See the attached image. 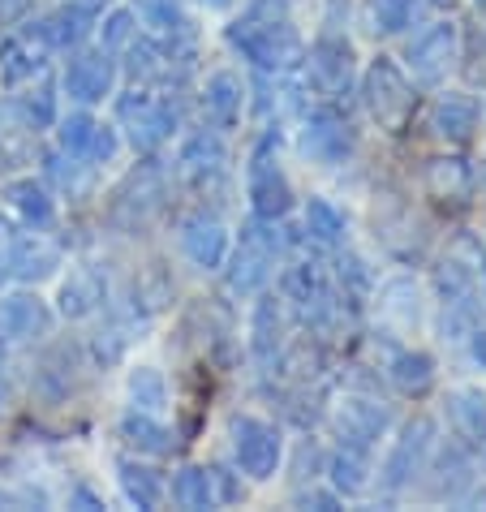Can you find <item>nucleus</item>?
Masks as SVG:
<instances>
[{
	"label": "nucleus",
	"instance_id": "obj_1",
	"mask_svg": "<svg viewBox=\"0 0 486 512\" xmlns=\"http://www.w3.org/2000/svg\"><path fill=\"white\" fill-rule=\"evenodd\" d=\"M228 44H233L246 61H254L267 74H284V69L302 65V35L293 31L284 0H259L246 18L228 26Z\"/></svg>",
	"mask_w": 486,
	"mask_h": 512
},
{
	"label": "nucleus",
	"instance_id": "obj_2",
	"mask_svg": "<svg viewBox=\"0 0 486 512\" xmlns=\"http://www.w3.org/2000/svg\"><path fill=\"white\" fill-rule=\"evenodd\" d=\"M362 95H366V112L379 121V130L388 134H405L413 112H418V95H413V82L400 74V65L392 56H375L362 78Z\"/></svg>",
	"mask_w": 486,
	"mask_h": 512
},
{
	"label": "nucleus",
	"instance_id": "obj_3",
	"mask_svg": "<svg viewBox=\"0 0 486 512\" xmlns=\"http://www.w3.org/2000/svg\"><path fill=\"white\" fill-rule=\"evenodd\" d=\"M117 121L134 151H155L168 134L177 130V108L164 95H155L147 87H134L130 95L117 99Z\"/></svg>",
	"mask_w": 486,
	"mask_h": 512
},
{
	"label": "nucleus",
	"instance_id": "obj_4",
	"mask_svg": "<svg viewBox=\"0 0 486 512\" xmlns=\"http://www.w3.org/2000/svg\"><path fill=\"white\" fill-rule=\"evenodd\" d=\"M276 250H280V241L271 233V224L254 216V224L241 229V246L233 254V263H228V289L241 297L259 293L271 276V267H276Z\"/></svg>",
	"mask_w": 486,
	"mask_h": 512
},
{
	"label": "nucleus",
	"instance_id": "obj_5",
	"mask_svg": "<svg viewBox=\"0 0 486 512\" xmlns=\"http://www.w3.org/2000/svg\"><path fill=\"white\" fill-rule=\"evenodd\" d=\"M164 194H168V186H164L160 164H155V160L138 164L134 173L121 181L117 198H112V220H117L121 229H130V233L147 229V224L155 220V211L164 207Z\"/></svg>",
	"mask_w": 486,
	"mask_h": 512
},
{
	"label": "nucleus",
	"instance_id": "obj_6",
	"mask_svg": "<svg viewBox=\"0 0 486 512\" xmlns=\"http://www.w3.org/2000/svg\"><path fill=\"white\" fill-rule=\"evenodd\" d=\"M306 87L323 99H345L353 87V74H357V56L349 39H336V35H323L306 56Z\"/></svg>",
	"mask_w": 486,
	"mask_h": 512
},
{
	"label": "nucleus",
	"instance_id": "obj_7",
	"mask_svg": "<svg viewBox=\"0 0 486 512\" xmlns=\"http://www.w3.org/2000/svg\"><path fill=\"white\" fill-rule=\"evenodd\" d=\"M130 78L138 87H164V82H177L185 69H190V52H181V39H130Z\"/></svg>",
	"mask_w": 486,
	"mask_h": 512
},
{
	"label": "nucleus",
	"instance_id": "obj_8",
	"mask_svg": "<svg viewBox=\"0 0 486 512\" xmlns=\"http://www.w3.org/2000/svg\"><path fill=\"white\" fill-rule=\"evenodd\" d=\"M250 207H254V216L267 220V224L284 220L293 207V186H289V177H284L280 160L271 155V138L250 160Z\"/></svg>",
	"mask_w": 486,
	"mask_h": 512
},
{
	"label": "nucleus",
	"instance_id": "obj_9",
	"mask_svg": "<svg viewBox=\"0 0 486 512\" xmlns=\"http://www.w3.org/2000/svg\"><path fill=\"white\" fill-rule=\"evenodd\" d=\"M233 452H237V465L246 469L250 478H271L280 465V431L267 426L259 418H237L233 422Z\"/></svg>",
	"mask_w": 486,
	"mask_h": 512
},
{
	"label": "nucleus",
	"instance_id": "obj_10",
	"mask_svg": "<svg viewBox=\"0 0 486 512\" xmlns=\"http://www.w3.org/2000/svg\"><path fill=\"white\" fill-rule=\"evenodd\" d=\"M302 151L314 164H345L353 155V125L332 108L310 112L302 130Z\"/></svg>",
	"mask_w": 486,
	"mask_h": 512
},
{
	"label": "nucleus",
	"instance_id": "obj_11",
	"mask_svg": "<svg viewBox=\"0 0 486 512\" xmlns=\"http://www.w3.org/2000/svg\"><path fill=\"white\" fill-rule=\"evenodd\" d=\"M388 422H392L388 409L375 405V401H366V396H345V401L336 405V414H332V426H336L340 444L362 448V452H370V444L383 439Z\"/></svg>",
	"mask_w": 486,
	"mask_h": 512
},
{
	"label": "nucleus",
	"instance_id": "obj_12",
	"mask_svg": "<svg viewBox=\"0 0 486 512\" xmlns=\"http://www.w3.org/2000/svg\"><path fill=\"white\" fill-rule=\"evenodd\" d=\"M456 52H461L456 26H452V22H435L431 31H422V35L409 44V69H413V78L439 82V78L452 69Z\"/></svg>",
	"mask_w": 486,
	"mask_h": 512
},
{
	"label": "nucleus",
	"instance_id": "obj_13",
	"mask_svg": "<svg viewBox=\"0 0 486 512\" xmlns=\"http://www.w3.org/2000/svg\"><path fill=\"white\" fill-rule=\"evenodd\" d=\"M474 186H478V177L461 155H439L422 173V190L439 207H465L469 198H474Z\"/></svg>",
	"mask_w": 486,
	"mask_h": 512
},
{
	"label": "nucleus",
	"instance_id": "obj_14",
	"mask_svg": "<svg viewBox=\"0 0 486 512\" xmlns=\"http://www.w3.org/2000/svg\"><path fill=\"white\" fill-rule=\"evenodd\" d=\"M112 82H117V65H112L108 48L104 52H78L74 61L65 65V91L69 99H78V104H99Z\"/></svg>",
	"mask_w": 486,
	"mask_h": 512
},
{
	"label": "nucleus",
	"instance_id": "obj_15",
	"mask_svg": "<svg viewBox=\"0 0 486 512\" xmlns=\"http://www.w3.org/2000/svg\"><path fill=\"white\" fill-rule=\"evenodd\" d=\"M48 327H52V310L35 293L0 297V336L5 340H35L48 336Z\"/></svg>",
	"mask_w": 486,
	"mask_h": 512
},
{
	"label": "nucleus",
	"instance_id": "obj_16",
	"mask_svg": "<svg viewBox=\"0 0 486 512\" xmlns=\"http://www.w3.org/2000/svg\"><path fill=\"white\" fill-rule=\"evenodd\" d=\"M426 448H431V422H409L405 431H400L396 439V452L388 457V465H383V487L388 491H400L405 482L422 469V457H426Z\"/></svg>",
	"mask_w": 486,
	"mask_h": 512
},
{
	"label": "nucleus",
	"instance_id": "obj_17",
	"mask_svg": "<svg viewBox=\"0 0 486 512\" xmlns=\"http://www.w3.org/2000/svg\"><path fill=\"white\" fill-rule=\"evenodd\" d=\"M95 26V5H87V0H65V5H56L44 22H39V35L48 39V48H78L82 39L91 35Z\"/></svg>",
	"mask_w": 486,
	"mask_h": 512
},
{
	"label": "nucleus",
	"instance_id": "obj_18",
	"mask_svg": "<svg viewBox=\"0 0 486 512\" xmlns=\"http://www.w3.org/2000/svg\"><path fill=\"white\" fill-rule=\"evenodd\" d=\"M181 246L190 254L194 267L211 272V267H220L224 254H228V229L216 216H190L181 224Z\"/></svg>",
	"mask_w": 486,
	"mask_h": 512
},
{
	"label": "nucleus",
	"instance_id": "obj_19",
	"mask_svg": "<svg viewBox=\"0 0 486 512\" xmlns=\"http://www.w3.org/2000/svg\"><path fill=\"white\" fill-rule=\"evenodd\" d=\"M44 61H48V39L39 35V26L9 35L5 44H0V74H5V82L35 78L39 69H44Z\"/></svg>",
	"mask_w": 486,
	"mask_h": 512
},
{
	"label": "nucleus",
	"instance_id": "obj_20",
	"mask_svg": "<svg viewBox=\"0 0 486 512\" xmlns=\"http://www.w3.org/2000/svg\"><path fill=\"white\" fill-rule=\"evenodd\" d=\"M478 117H482V112H478V99H474V95H461V91L439 95L435 108H431L435 134L448 138V142H469V138H474Z\"/></svg>",
	"mask_w": 486,
	"mask_h": 512
},
{
	"label": "nucleus",
	"instance_id": "obj_21",
	"mask_svg": "<svg viewBox=\"0 0 486 512\" xmlns=\"http://www.w3.org/2000/svg\"><path fill=\"white\" fill-rule=\"evenodd\" d=\"M224 142H220V134H194L190 142L181 147V155H177V173L190 181V186H203V181H211V177H220L224 173Z\"/></svg>",
	"mask_w": 486,
	"mask_h": 512
},
{
	"label": "nucleus",
	"instance_id": "obj_22",
	"mask_svg": "<svg viewBox=\"0 0 486 512\" xmlns=\"http://www.w3.org/2000/svg\"><path fill=\"white\" fill-rule=\"evenodd\" d=\"M56 263H61V250L44 233H26L9 246V272L18 280H44L56 272Z\"/></svg>",
	"mask_w": 486,
	"mask_h": 512
},
{
	"label": "nucleus",
	"instance_id": "obj_23",
	"mask_svg": "<svg viewBox=\"0 0 486 512\" xmlns=\"http://www.w3.org/2000/svg\"><path fill=\"white\" fill-rule=\"evenodd\" d=\"M241 99H246V91H241V78L237 74L207 78V87H203V112H207V121L216 125V130H233L237 117H241Z\"/></svg>",
	"mask_w": 486,
	"mask_h": 512
},
{
	"label": "nucleus",
	"instance_id": "obj_24",
	"mask_svg": "<svg viewBox=\"0 0 486 512\" xmlns=\"http://www.w3.org/2000/svg\"><path fill=\"white\" fill-rule=\"evenodd\" d=\"M99 306H104V284H99V276L87 272V267L69 272V280L61 284V310H65V319H87V315H95Z\"/></svg>",
	"mask_w": 486,
	"mask_h": 512
},
{
	"label": "nucleus",
	"instance_id": "obj_25",
	"mask_svg": "<svg viewBox=\"0 0 486 512\" xmlns=\"http://www.w3.org/2000/svg\"><path fill=\"white\" fill-rule=\"evenodd\" d=\"M5 198L13 203V211L31 224V229H48L52 224V198H48V190L39 186L35 177H18V181H9V190H5Z\"/></svg>",
	"mask_w": 486,
	"mask_h": 512
},
{
	"label": "nucleus",
	"instance_id": "obj_26",
	"mask_svg": "<svg viewBox=\"0 0 486 512\" xmlns=\"http://www.w3.org/2000/svg\"><path fill=\"white\" fill-rule=\"evenodd\" d=\"M388 375L392 383L405 396H422V392H431V383H435V362L426 358V353H396L392 366H388Z\"/></svg>",
	"mask_w": 486,
	"mask_h": 512
},
{
	"label": "nucleus",
	"instance_id": "obj_27",
	"mask_svg": "<svg viewBox=\"0 0 486 512\" xmlns=\"http://www.w3.org/2000/svg\"><path fill=\"white\" fill-rule=\"evenodd\" d=\"M134 18L147 26L151 39H181L185 35V13L177 0H138Z\"/></svg>",
	"mask_w": 486,
	"mask_h": 512
},
{
	"label": "nucleus",
	"instance_id": "obj_28",
	"mask_svg": "<svg viewBox=\"0 0 486 512\" xmlns=\"http://www.w3.org/2000/svg\"><path fill=\"white\" fill-rule=\"evenodd\" d=\"M448 414L456 435L469 439V444H486V396L478 392H456L448 401Z\"/></svg>",
	"mask_w": 486,
	"mask_h": 512
},
{
	"label": "nucleus",
	"instance_id": "obj_29",
	"mask_svg": "<svg viewBox=\"0 0 486 512\" xmlns=\"http://www.w3.org/2000/svg\"><path fill=\"white\" fill-rule=\"evenodd\" d=\"M121 431H125V439H130L138 452H151V457L173 452V435H168V426L155 422V414H142V409H134V414H125Z\"/></svg>",
	"mask_w": 486,
	"mask_h": 512
},
{
	"label": "nucleus",
	"instance_id": "obj_30",
	"mask_svg": "<svg viewBox=\"0 0 486 512\" xmlns=\"http://www.w3.org/2000/svg\"><path fill=\"white\" fill-rule=\"evenodd\" d=\"M327 474H332L336 482V491H345V495H362L366 491V474H370V465H366V452L362 448H349V444H340V452H332V461H327Z\"/></svg>",
	"mask_w": 486,
	"mask_h": 512
},
{
	"label": "nucleus",
	"instance_id": "obj_31",
	"mask_svg": "<svg viewBox=\"0 0 486 512\" xmlns=\"http://www.w3.org/2000/svg\"><path fill=\"white\" fill-rule=\"evenodd\" d=\"M280 332H284V319H280L276 297H263L259 310H254V358H259L263 366L276 362V353H280Z\"/></svg>",
	"mask_w": 486,
	"mask_h": 512
},
{
	"label": "nucleus",
	"instance_id": "obj_32",
	"mask_svg": "<svg viewBox=\"0 0 486 512\" xmlns=\"http://www.w3.org/2000/svg\"><path fill=\"white\" fill-rule=\"evenodd\" d=\"M121 491H125V500L138 504V508H155L164 500V482L155 469L147 465H138V461H121Z\"/></svg>",
	"mask_w": 486,
	"mask_h": 512
},
{
	"label": "nucleus",
	"instance_id": "obj_33",
	"mask_svg": "<svg viewBox=\"0 0 486 512\" xmlns=\"http://www.w3.org/2000/svg\"><path fill=\"white\" fill-rule=\"evenodd\" d=\"M56 138H61V151L69 155V160H91L95 138H99V121L87 117V112H69V117L61 121V130H56Z\"/></svg>",
	"mask_w": 486,
	"mask_h": 512
},
{
	"label": "nucleus",
	"instance_id": "obj_34",
	"mask_svg": "<svg viewBox=\"0 0 486 512\" xmlns=\"http://www.w3.org/2000/svg\"><path fill=\"white\" fill-rule=\"evenodd\" d=\"M173 495L181 508H211L216 504V474H207V469H181L177 482H173Z\"/></svg>",
	"mask_w": 486,
	"mask_h": 512
},
{
	"label": "nucleus",
	"instance_id": "obj_35",
	"mask_svg": "<svg viewBox=\"0 0 486 512\" xmlns=\"http://www.w3.org/2000/svg\"><path fill=\"white\" fill-rule=\"evenodd\" d=\"M306 233L314 241H323V246H336V241L345 237V216H340L327 198H310L306 203Z\"/></svg>",
	"mask_w": 486,
	"mask_h": 512
},
{
	"label": "nucleus",
	"instance_id": "obj_36",
	"mask_svg": "<svg viewBox=\"0 0 486 512\" xmlns=\"http://www.w3.org/2000/svg\"><path fill=\"white\" fill-rule=\"evenodd\" d=\"M418 0H370V31L379 35H400L413 22Z\"/></svg>",
	"mask_w": 486,
	"mask_h": 512
},
{
	"label": "nucleus",
	"instance_id": "obj_37",
	"mask_svg": "<svg viewBox=\"0 0 486 512\" xmlns=\"http://www.w3.org/2000/svg\"><path fill=\"white\" fill-rule=\"evenodd\" d=\"M164 379L160 371H151V366H138V371L130 375V401L134 409H142V414H160L164 409Z\"/></svg>",
	"mask_w": 486,
	"mask_h": 512
},
{
	"label": "nucleus",
	"instance_id": "obj_38",
	"mask_svg": "<svg viewBox=\"0 0 486 512\" xmlns=\"http://www.w3.org/2000/svg\"><path fill=\"white\" fill-rule=\"evenodd\" d=\"M52 117H56L52 82H39V91H31V99H26V125H31V130H44V125H52Z\"/></svg>",
	"mask_w": 486,
	"mask_h": 512
},
{
	"label": "nucleus",
	"instance_id": "obj_39",
	"mask_svg": "<svg viewBox=\"0 0 486 512\" xmlns=\"http://www.w3.org/2000/svg\"><path fill=\"white\" fill-rule=\"evenodd\" d=\"M134 22H138L134 9H117V13H112V18L104 22V48H125V44H130L134 31H138Z\"/></svg>",
	"mask_w": 486,
	"mask_h": 512
},
{
	"label": "nucleus",
	"instance_id": "obj_40",
	"mask_svg": "<svg viewBox=\"0 0 486 512\" xmlns=\"http://www.w3.org/2000/svg\"><path fill=\"white\" fill-rule=\"evenodd\" d=\"M31 9V0H0V18L13 22V18H22V13Z\"/></svg>",
	"mask_w": 486,
	"mask_h": 512
},
{
	"label": "nucleus",
	"instance_id": "obj_41",
	"mask_svg": "<svg viewBox=\"0 0 486 512\" xmlns=\"http://www.w3.org/2000/svg\"><path fill=\"white\" fill-rule=\"evenodd\" d=\"M474 358L486 366V327H482V332H474Z\"/></svg>",
	"mask_w": 486,
	"mask_h": 512
},
{
	"label": "nucleus",
	"instance_id": "obj_42",
	"mask_svg": "<svg viewBox=\"0 0 486 512\" xmlns=\"http://www.w3.org/2000/svg\"><path fill=\"white\" fill-rule=\"evenodd\" d=\"M207 5H228V0H207Z\"/></svg>",
	"mask_w": 486,
	"mask_h": 512
},
{
	"label": "nucleus",
	"instance_id": "obj_43",
	"mask_svg": "<svg viewBox=\"0 0 486 512\" xmlns=\"http://www.w3.org/2000/svg\"><path fill=\"white\" fill-rule=\"evenodd\" d=\"M0 358H5V349H0Z\"/></svg>",
	"mask_w": 486,
	"mask_h": 512
},
{
	"label": "nucleus",
	"instance_id": "obj_44",
	"mask_svg": "<svg viewBox=\"0 0 486 512\" xmlns=\"http://www.w3.org/2000/svg\"><path fill=\"white\" fill-rule=\"evenodd\" d=\"M435 5H443V0H435Z\"/></svg>",
	"mask_w": 486,
	"mask_h": 512
},
{
	"label": "nucleus",
	"instance_id": "obj_45",
	"mask_svg": "<svg viewBox=\"0 0 486 512\" xmlns=\"http://www.w3.org/2000/svg\"><path fill=\"white\" fill-rule=\"evenodd\" d=\"M482 5H486V0H482Z\"/></svg>",
	"mask_w": 486,
	"mask_h": 512
}]
</instances>
